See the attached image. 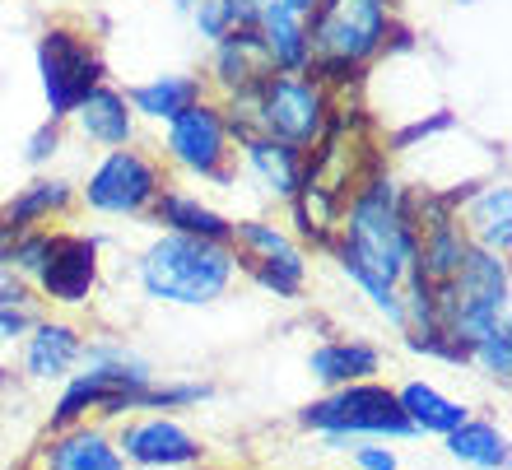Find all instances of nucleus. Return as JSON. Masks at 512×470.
Segmentation results:
<instances>
[{"label": "nucleus", "instance_id": "1", "mask_svg": "<svg viewBox=\"0 0 512 470\" xmlns=\"http://www.w3.org/2000/svg\"><path fill=\"white\" fill-rule=\"evenodd\" d=\"M415 247L419 233L410 219V191L382 168H373L345 205L331 252L354 256L359 266H368L373 275L401 289V280L415 270Z\"/></svg>", "mask_w": 512, "mask_h": 470}, {"label": "nucleus", "instance_id": "2", "mask_svg": "<svg viewBox=\"0 0 512 470\" xmlns=\"http://www.w3.org/2000/svg\"><path fill=\"white\" fill-rule=\"evenodd\" d=\"M233 275H238L233 242H201L182 238V233H163L140 256V289L154 303H177V308H205V303L224 298Z\"/></svg>", "mask_w": 512, "mask_h": 470}, {"label": "nucleus", "instance_id": "3", "mask_svg": "<svg viewBox=\"0 0 512 470\" xmlns=\"http://www.w3.org/2000/svg\"><path fill=\"white\" fill-rule=\"evenodd\" d=\"M303 24H308V66L340 61L364 70L387 47L391 0H322Z\"/></svg>", "mask_w": 512, "mask_h": 470}, {"label": "nucleus", "instance_id": "4", "mask_svg": "<svg viewBox=\"0 0 512 470\" xmlns=\"http://www.w3.org/2000/svg\"><path fill=\"white\" fill-rule=\"evenodd\" d=\"M303 429L326 433L331 447H345L359 433H373V438H410V419L401 415V401L391 387L378 382H350V387H336L331 396L312 401L303 415H298Z\"/></svg>", "mask_w": 512, "mask_h": 470}, {"label": "nucleus", "instance_id": "5", "mask_svg": "<svg viewBox=\"0 0 512 470\" xmlns=\"http://www.w3.org/2000/svg\"><path fill=\"white\" fill-rule=\"evenodd\" d=\"M326 117H331V94L308 75H266L256 84V131L280 145H317Z\"/></svg>", "mask_w": 512, "mask_h": 470}, {"label": "nucleus", "instance_id": "6", "mask_svg": "<svg viewBox=\"0 0 512 470\" xmlns=\"http://www.w3.org/2000/svg\"><path fill=\"white\" fill-rule=\"evenodd\" d=\"M38 70H42V94H47L52 121L70 117L103 84V61H98L94 42L70 33V28H47L42 33Z\"/></svg>", "mask_w": 512, "mask_h": 470}, {"label": "nucleus", "instance_id": "7", "mask_svg": "<svg viewBox=\"0 0 512 470\" xmlns=\"http://www.w3.org/2000/svg\"><path fill=\"white\" fill-rule=\"evenodd\" d=\"M159 191H163L159 168L140 149H112L89 177L84 201L98 215H145L149 205L159 201Z\"/></svg>", "mask_w": 512, "mask_h": 470}, {"label": "nucleus", "instance_id": "8", "mask_svg": "<svg viewBox=\"0 0 512 470\" xmlns=\"http://www.w3.org/2000/svg\"><path fill=\"white\" fill-rule=\"evenodd\" d=\"M233 252H238V266H247L256 275V284H266L275 298H298L303 289V275H308V261L298 252L294 238H284L275 224H261V219H243L233 224Z\"/></svg>", "mask_w": 512, "mask_h": 470}, {"label": "nucleus", "instance_id": "9", "mask_svg": "<svg viewBox=\"0 0 512 470\" xmlns=\"http://www.w3.org/2000/svg\"><path fill=\"white\" fill-rule=\"evenodd\" d=\"M168 154H173L187 173L210 177V182H229V126H224V112L210 108V103H196L182 117L168 121Z\"/></svg>", "mask_w": 512, "mask_h": 470}, {"label": "nucleus", "instance_id": "10", "mask_svg": "<svg viewBox=\"0 0 512 470\" xmlns=\"http://www.w3.org/2000/svg\"><path fill=\"white\" fill-rule=\"evenodd\" d=\"M38 284L52 303H70V308L89 303V294L98 284V242L80 238V233H52Z\"/></svg>", "mask_w": 512, "mask_h": 470}, {"label": "nucleus", "instance_id": "11", "mask_svg": "<svg viewBox=\"0 0 512 470\" xmlns=\"http://www.w3.org/2000/svg\"><path fill=\"white\" fill-rule=\"evenodd\" d=\"M117 452H122V461H135V466H145V470H182L205 457V447L177 419H163V415L131 424L122 433Z\"/></svg>", "mask_w": 512, "mask_h": 470}, {"label": "nucleus", "instance_id": "12", "mask_svg": "<svg viewBox=\"0 0 512 470\" xmlns=\"http://www.w3.org/2000/svg\"><path fill=\"white\" fill-rule=\"evenodd\" d=\"M256 33H261V47H266L275 75H308V24L294 10H284L280 0H266Z\"/></svg>", "mask_w": 512, "mask_h": 470}, {"label": "nucleus", "instance_id": "13", "mask_svg": "<svg viewBox=\"0 0 512 470\" xmlns=\"http://www.w3.org/2000/svg\"><path fill=\"white\" fill-rule=\"evenodd\" d=\"M457 224H461V233H466L471 247L508 256V247H512V191L485 187L480 196L466 201V210H457Z\"/></svg>", "mask_w": 512, "mask_h": 470}, {"label": "nucleus", "instance_id": "14", "mask_svg": "<svg viewBox=\"0 0 512 470\" xmlns=\"http://www.w3.org/2000/svg\"><path fill=\"white\" fill-rule=\"evenodd\" d=\"M80 350L84 340L70 322H33V336L24 345V373L38 377V382L66 377L80 363Z\"/></svg>", "mask_w": 512, "mask_h": 470}, {"label": "nucleus", "instance_id": "15", "mask_svg": "<svg viewBox=\"0 0 512 470\" xmlns=\"http://www.w3.org/2000/svg\"><path fill=\"white\" fill-rule=\"evenodd\" d=\"M270 70V56L261 47V33L256 28H233L229 38H219L215 47V80L229 89V94H243L252 84H261Z\"/></svg>", "mask_w": 512, "mask_h": 470}, {"label": "nucleus", "instance_id": "16", "mask_svg": "<svg viewBox=\"0 0 512 470\" xmlns=\"http://www.w3.org/2000/svg\"><path fill=\"white\" fill-rule=\"evenodd\" d=\"M47 470H126L122 452L103 429H61V438H52V447L42 452Z\"/></svg>", "mask_w": 512, "mask_h": 470}, {"label": "nucleus", "instance_id": "17", "mask_svg": "<svg viewBox=\"0 0 512 470\" xmlns=\"http://www.w3.org/2000/svg\"><path fill=\"white\" fill-rule=\"evenodd\" d=\"M154 219H159L168 233H182V238H201V242H233V224L219 210L201 205L187 191H159V201L149 205Z\"/></svg>", "mask_w": 512, "mask_h": 470}, {"label": "nucleus", "instance_id": "18", "mask_svg": "<svg viewBox=\"0 0 512 470\" xmlns=\"http://www.w3.org/2000/svg\"><path fill=\"white\" fill-rule=\"evenodd\" d=\"M70 117L80 121V131L89 135V140H98V145H112V149L131 145L135 112H131V103H126V94H117V89H103V84H98Z\"/></svg>", "mask_w": 512, "mask_h": 470}, {"label": "nucleus", "instance_id": "19", "mask_svg": "<svg viewBox=\"0 0 512 470\" xmlns=\"http://www.w3.org/2000/svg\"><path fill=\"white\" fill-rule=\"evenodd\" d=\"M396 401H401V415L410 419L415 433H438V438H447L452 429H461V424L471 419L466 405L443 396V391L429 387V382H405V387L396 391Z\"/></svg>", "mask_w": 512, "mask_h": 470}, {"label": "nucleus", "instance_id": "20", "mask_svg": "<svg viewBox=\"0 0 512 470\" xmlns=\"http://www.w3.org/2000/svg\"><path fill=\"white\" fill-rule=\"evenodd\" d=\"M378 363L382 354L373 345H364V340H326V345L312 350L308 368L326 387H350V382H368L378 373Z\"/></svg>", "mask_w": 512, "mask_h": 470}, {"label": "nucleus", "instance_id": "21", "mask_svg": "<svg viewBox=\"0 0 512 470\" xmlns=\"http://www.w3.org/2000/svg\"><path fill=\"white\" fill-rule=\"evenodd\" d=\"M238 145H243V154H247V168H252L275 196L294 201L298 182H303V159H298V149L280 145V140H270V135H247Z\"/></svg>", "mask_w": 512, "mask_h": 470}, {"label": "nucleus", "instance_id": "22", "mask_svg": "<svg viewBox=\"0 0 512 470\" xmlns=\"http://www.w3.org/2000/svg\"><path fill=\"white\" fill-rule=\"evenodd\" d=\"M126 103H131V112H140V117L173 121L201 103V80H196V75H159V80L135 84L131 94H126Z\"/></svg>", "mask_w": 512, "mask_h": 470}, {"label": "nucleus", "instance_id": "23", "mask_svg": "<svg viewBox=\"0 0 512 470\" xmlns=\"http://www.w3.org/2000/svg\"><path fill=\"white\" fill-rule=\"evenodd\" d=\"M70 205V182H56V177H38V182H28L19 196H14L5 210H0V219L10 224V229H38L42 219L61 215Z\"/></svg>", "mask_w": 512, "mask_h": 470}, {"label": "nucleus", "instance_id": "24", "mask_svg": "<svg viewBox=\"0 0 512 470\" xmlns=\"http://www.w3.org/2000/svg\"><path fill=\"white\" fill-rule=\"evenodd\" d=\"M447 452L475 470H508V438L485 419H466L447 433Z\"/></svg>", "mask_w": 512, "mask_h": 470}, {"label": "nucleus", "instance_id": "25", "mask_svg": "<svg viewBox=\"0 0 512 470\" xmlns=\"http://www.w3.org/2000/svg\"><path fill=\"white\" fill-rule=\"evenodd\" d=\"M47 247H52V233L47 229L14 233V247H10V256H5V270H14L19 280H38L42 261H47Z\"/></svg>", "mask_w": 512, "mask_h": 470}, {"label": "nucleus", "instance_id": "26", "mask_svg": "<svg viewBox=\"0 0 512 470\" xmlns=\"http://www.w3.org/2000/svg\"><path fill=\"white\" fill-rule=\"evenodd\" d=\"M466 363H480L489 377L508 382V373H512V326H494L485 340H475L471 354H466Z\"/></svg>", "mask_w": 512, "mask_h": 470}, {"label": "nucleus", "instance_id": "27", "mask_svg": "<svg viewBox=\"0 0 512 470\" xmlns=\"http://www.w3.org/2000/svg\"><path fill=\"white\" fill-rule=\"evenodd\" d=\"M196 28H201V38L219 42L233 33V14H229V0H201L196 5Z\"/></svg>", "mask_w": 512, "mask_h": 470}, {"label": "nucleus", "instance_id": "28", "mask_svg": "<svg viewBox=\"0 0 512 470\" xmlns=\"http://www.w3.org/2000/svg\"><path fill=\"white\" fill-rule=\"evenodd\" d=\"M0 303L5 308H19V312H33L38 317V308H33V294H28V284L14 275V270L0 266Z\"/></svg>", "mask_w": 512, "mask_h": 470}, {"label": "nucleus", "instance_id": "29", "mask_svg": "<svg viewBox=\"0 0 512 470\" xmlns=\"http://www.w3.org/2000/svg\"><path fill=\"white\" fill-rule=\"evenodd\" d=\"M443 126H452V112H433L429 121H415V126H405V131H396V135H391V145H396V149H405V145H410V140H424V135L443 131Z\"/></svg>", "mask_w": 512, "mask_h": 470}, {"label": "nucleus", "instance_id": "30", "mask_svg": "<svg viewBox=\"0 0 512 470\" xmlns=\"http://www.w3.org/2000/svg\"><path fill=\"white\" fill-rule=\"evenodd\" d=\"M56 145H61V131H56V121H47V126L28 140V163H47L56 154Z\"/></svg>", "mask_w": 512, "mask_h": 470}, {"label": "nucleus", "instance_id": "31", "mask_svg": "<svg viewBox=\"0 0 512 470\" xmlns=\"http://www.w3.org/2000/svg\"><path fill=\"white\" fill-rule=\"evenodd\" d=\"M354 466L359 470H396V452L391 447H354Z\"/></svg>", "mask_w": 512, "mask_h": 470}, {"label": "nucleus", "instance_id": "32", "mask_svg": "<svg viewBox=\"0 0 512 470\" xmlns=\"http://www.w3.org/2000/svg\"><path fill=\"white\" fill-rule=\"evenodd\" d=\"M33 322H38L33 312H19V308H5V303H0V340L24 336V331H28Z\"/></svg>", "mask_w": 512, "mask_h": 470}, {"label": "nucleus", "instance_id": "33", "mask_svg": "<svg viewBox=\"0 0 512 470\" xmlns=\"http://www.w3.org/2000/svg\"><path fill=\"white\" fill-rule=\"evenodd\" d=\"M280 5H284V10H294L298 19H308V14L317 10V5H322V0H280Z\"/></svg>", "mask_w": 512, "mask_h": 470}, {"label": "nucleus", "instance_id": "34", "mask_svg": "<svg viewBox=\"0 0 512 470\" xmlns=\"http://www.w3.org/2000/svg\"><path fill=\"white\" fill-rule=\"evenodd\" d=\"M14 233L19 229H10V224L0 219V266H5V256H10V247H14Z\"/></svg>", "mask_w": 512, "mask_h": 470}, {"label": "nucleus", "instance_id": "35", "mask_svg": "<svg viewBox=\"0 0 512 470\" xmlns=\"http://www.w3.org/2000/svg\"><path fill=\"white\" fill-rule=\"evenodd\" d=\"M196 5H201V0H177V10H196Z\"/></svg>", "mask_w": 512, "mask_h": 470}]
</instances>
